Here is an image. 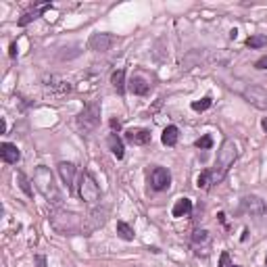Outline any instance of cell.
I'll return each instance as SVG.
<instances>
[{"mask_svg":"<svg viewBox=\"0 0 267 267\" xmlns=\"http://www.w3.org/2000/svg\"><path fill=\"white\" fill-rule=\"evenodd\" d=\"M50 225L55 227V232H59L63 236L88 232L86 217L78 215V213H73V211H65V209H55L50 213Z\"/></svg>","mask_w":267,"mask_h":267,"instance_id":"cell-1","label":"cell"},{"mask_svg":"<svg viewBox=\"0 0 267 267\" xmlns=\"http://www.w3.org/2000/svg\"><path fill=\"white\" fill-rule=\"evenodd\" d=\"M126 140L134 146H144L152 140V136H150V130L146 128H132L126 132Z\"/></svg>","mask_w":267,"mask_h":267,"instance_id":"cell-12","label":"cell"},{"mask_svg":"<svg viewBox=\"0 0 267 267\" xmlns=\"http://www.w3.org/2000/svg\"><path fill=\"white\" fill-rule=\"evenodd\" d=\"M244 44H246L248 48H265V46H267V35H263V33L248 35Z\"/></svg>","mask_w":267,"mask_h":267,"instance_id":"cell-23","label":"cell"},{"mask_svg":"<svg viewBox=\"0 0 267 267\" xmlns=\"http://www.w3.org/2000/svg\"><path fill=\"white\" fill-rule=\"evenodd\" d=\"M242 98L248 104H253L255 109H259V111H265L267 109V90H265L263 86L248 84L244 90H242Z\"/></svg>","mask_w":267,"mask_h":267,"instance_id":"cell-7","label":"cell"},{"mask_svg":"<svg viewBox=\"0 0 267 267\" xmlns=\"http://www.w3.org/2000/svg\"><path fill=\"white\" fill-rule=\"evenodd\" d=\"M192 213V201L190 199H177L175 201V205H173V209H171V215L173 217H188Z\"/></svg>","mask_w":267,"mask_h":267,"instance_id":"cell-18","label":"cell"},{"mask_svg":"<svg viewBox=\"0 0 267 267\" xmlns=\"http://www.w3.org/2000/svg\"><path fill=\"white\" fill-rule=\"evenodd\" d=\"M42 88H44L46 94L55 96V98H63V96H67L71 90H73L71 82H67V80L59 78V75H46L44 82H42Z\"/></svg>","mask_w":267,"mask_h":267,"instance_id":"cell-6","label":"cell"},{"mask_svg":"<svg viewBox=\"0 0 267 267\" xmlns=\"http://www.w3.org/2000/svg\"><path fill=\"white\" fill-rule=\"evenodd\" d=\"M128 90H130L132 94H136V96H146V94L150 92V82L144 80L140 73H136V75H132V80L128 82Z\"/></svg>","mask_w":267,"mask_h":267,"instance_id":"cell-14","label":"cell"},{"mask_svg":"<svg viewBox=\"0 0 267 267\" xmlns=\"http://www.w3.org/2000/svg\"><path fill=\"white\" fill-rule=\"evenodd\" d=\"M0 157H3V161L9 163V165H17L21 159V150L17 148V144H11V142H3L0 144Z\"/></svg>","mask_w":267,"mask_h":267,"instance_id":"cell-15","label":"cell"},{"mask_svg":"<svg viewBox=\"0 0 267 267\" xmlns=\"http://www.w3.org/2000/svg\"><path fill=\"white\" fill-rule=\"evenodd\" d=\"M148 182H150V188L155 192H165L171 186V171L165 167H152L150 175H148Z\"/></svg>","mask_w":267,"mask_h":267,"instance_id":"cell-8","label":"cell"},{"mask_svg":"<svg viewBox=\"0 0 267 267\" xmlns=\"http://www.w3.org/2000/svg\"><path fill=\"white\" fill-rule=\"evenodd\" d=\"M50 9H52V5H50V3H44V5H35L33 9L25 11V13L19 17V21H17V25H19V27H25V25H29L33 19H38V17H40L42 13H46V11H50Z\"/></svg>","mask_w":267,"mask_h":267,"instance_id":"cell-13","label":"cell"},{"mask_svg":"<svg viewBox=\"0 0 267 267\" xmlns=\"http://www.w3.org/2000/svg\"><path fill=\"white\" fill-rule=\"evenodd\" d=\"M80 199L86 203V205H96L100 201V186L96 184L94 175L90 171H84L82 177H80Z\"/></svg>","mask_w":267,"mask_h":267,"instance_id":"cell-5","label":"cell"},{"mask_svg":"<svg viewBox=\"0 0 267 267\" xmlns=\"http://www.w3.org/2000/svg\"><path fill=\"white\" fill-rule=\"evenodd\" d=\"M17 182H19V188L25 192V197L27 199H31L33 197V190H31V182H29V177L19 169V171H17Z\"/></svg>","mask_w":267,"mask_h":267,"instance_id":"cell-22","label":"cell"},{"mask_svg":"<svg viewBox=\"0 0 267 267\" xmlns=\"http://www.w3.org/2000/svg\"><path fill=\"white\" fill-rule=\"evenodd\" d=\"M261 128L267 132V117H263V119H261Z\"/></svg>","mask_w":267,"mask_h":267,"instance_id":"cell-33","label":"cell"},{"mask_svg":"<svg viewBox=\"0 0 267 267\" xmlns=\"http://www.w3.org/2000/svg\"><path fill=\"white\" fill-rule=\"evenodd\" d=\"M33 184L35 188H38V192L42 194V197L55 207H61L63 205V194L55 182V175H52V171L46 167V165H38L33 171Z\"/></svg>","mask_w":267,"mask_h":267,"instance_id":"cell-3","label":"cell"},{"mask_svg":"<svg viewBox=\"0 0 267 267\" xmlns=\"http://www.w3.org/2000/svg\"><path fill=\"white\" fill-rule=\"evenodd\" d=\"M111 84H113V88L117 90L119 96H126V90H128V84H126V69H117V71H113Z\"/></svg>","mask_w":267,"mask_h":267,"instance_id":"cell-19","label":"cell"},{"mask_svg":"<svg viewBox=\"0 0 267 267\" xmlns=\"http://www.w3.org/2000/svg\"><path fill=\"white\" fill-rule=\"evenodd\" d=\"M117 236H119L121 240H126V242H132V240L136 238L134 227H132L130 223H126V221H117Z\"/></svg>","mask_w":267,"mask_h":267,"instance_id":"cell-21","label":"cell"},{"mask_svg":"<svg viewBox=\"0 0 267 267\" xmlns=\"http://www.w3.org/2000/svg\"><path fill=\"white\" fill-rule=\"evenodd\" d=\"M240 211L248 213V215H253V217H265L267 215V205L255 197V194H248V197H244L240 201Z\"/></svg>","mask_w":267,"mask_h":267,"instance_id":"cell-9","label":"cell"},{"mask_svg":"<svg viewBox=\"0 0 267 267\" xmlns=\"http://www.w3.org/2000/svg\"><path fill=\"white\" fill-rule=\"evenodd\" d=\"M9 55H11V59H17V42H11V48H9Z\"/></svg>","mask_w":267,"mask_h":267,"instance_id":"cell-30","label":"cell"},{"mask_svg":"<svg viewBox=\"0 0 267 267\" xmlns=\"http://www.w3.org/2000/svg\"><path fill=\"white\" fill-rule=\"evenodd\" d=\"M238 159V146L236 142L232 138H225L221 142V146L217 150V159H215V167L211 169V177H213V184H221L225 180V175L230 171V167H232L236 163Z\"/></svg>","mask_w":267,"mask_h":267,"instance_id":"cell-2","label":"cell"},{"mask_svg":"<svg viewBox=\"0 0 267 267\" xmlns=\"http://www.w3.org/2000/svg\"><path fill=\"white\" fill-rule=\"evenodd\" d=\"M78 130L82 134H92L98 126H100V102L98 100H90L84 111L78 115Z\"/></svg>","mask_w":267,"mask_h":267,"instance_id":"cell-4","label":"cell"},{"mask_svg":"<svg viewBox=\"0 0 267 267\" xmlns=\"http://www.w3.org/2000/svg\"><path fill=\"white\" fill-rule=\"evenodd\" d=\"M111 128L119 132V130H121V121H119V119H111Z\"/></svg>","mask_w":267,"mask_h":267,"instance_id":"cell-31","label":"cell"},{"mask_svg":"<svg viewBox=\"0 0 267 267\" xmlns=\"http://www.w3.org/2000/svg\"><path fill=\"white\" fill-rule=\"evenodd\" d=\"M35 265H38V267H46V257L35 255Z\"/></svg>","mask_w":267,"mask_h":267,"instance_id":"cell-29","label":"cell"},{"mask_svg":"<svg viewBox=\"0 0 267 267\" xmlns=\"http://www.w3.org/2000/svg\"><path fill=\"white\" fill-rule=\"evenodd\" d=\"M211 244V232L209 230H197L192 234V246L197 248V255H199V248H203V255H207V248Z\"/></svg>","mask_w":267,"mask_h":267,"instance_id":"cell-16","label":"cell"},{"mask_svg":"<svg viewBox=\"0 0 267 267\" xmlns=\"http://www.w3.org/2000/svg\"><path fill=\"white\" fill-rule=\"evenodd\" d=\"M57 169H59V175H61L63 184L67 186V192H69V194H75L73 182H75V171H78V167H75L73 163H69V161H61Z\"/></svg>","mask_w":267,"mask_h":267,"instance_id":"cell-11","label":"cell"},{"mask_svg":"<svg viewBox=\"0 0 267 267\" xmlns=\"http://www.w3.org/2000/svg\"><path fill=\"white\" fill-rule=\"evenodd\" d=\"M265 265H267V257H265Z\"/></svg>","mask_w":267,"mask_h":267,"instance_id":"cell-34","label":"cell"},{"mask_svg":"<svg viewBox=\"0 0 267 267\" xmlns=\"http://www.w3.org/2000/svg\"><path fill=\"white\" fill-rule=\"evenodd\" d=\"M177 140H180V130H177V126H167L161 134V142L165 146H175Z\"/></svg>","mask_w":267,"mask_h":267,"instance_id":"cell-20","label":"cell"},{"mask_svg":"<svg viewBox=\"0 0 267 267\" xmlns=\"http://www.w3.org/2000/svg\"><path fill=\"white\" fill-rule=\"evenodd\" d=\"M0 134H7V121L3 119V123H0Z\"/></svg>","mask_w":267,"mask_h":267,"instance_id":"cell-32","label":"cell"},{"mask_svg":"<svg viewBox=\"0 0 267 267\" xmlns=\"http://www.w3.org/2000/svg\"><path fill=\"white\" fill-rule=\"evenodd\" d=\"M211 104H213L211 96H203L201 100H194V102L190 104V109H192V111H197V113H203V111L211 109Z\"/></svg>","mask_w":267,"mask_h":267,"instance_id":"cell-25","label":"cell"},{"mask_svg":"<svg viewBox=\"0 0 267 267\" xmlns=\"http://www.w3.org/2000/svg\"><path fill=\"white\" fill-rule=\"evenodd\" d=\"M106 144H109L111 152H113L117 159H123V157H126V146H123V140L119 138L117 132L109 134V138H106Z\"/></svg>","mask_w":267,"mask_h":267,"instance_id":"cell-17","label":"cell"},{"mask_svg":"<svg viewBox=\"0 0 267 267\" xmlns=\"http://www.w3.org/2000/svg\"><path fill=\"white\" fill-rule=\"evenodd\" d=\"M255 69H259V71H267V55H263L261 59L255 61Z\"/></svg>","mask_w":267,"mask_h":267,"instance_id":"cell-28","label":"cell"},{"mask_svg":"<svg viewBox=\"0 0 267 267\" xmlns=\"http://www.w3.org/2000/svg\"><path fill=\"white\" fill-rule=\"evenodd\" d=\"M197 186L201 190H209L213 186V177H211V169H203L201 175L197 177Z\"/></svg>","mask_w":267,"mask_h":267,"instance_id":"cell-24","label":"cell"},{"mask_svg":"<svg viewBox=\"0 0 267 267\" xmlns=\"http://www.w3.org/2000/svg\"><path fill=\"white\" fill-rule=\"evenodd\" d=\"M217 267H240V265H234L232 263V259H230V253L227 251H221V255H219V265Z\"/></svg>","mask_w":267,"mask_h":267,"instance_id":"cell-27","label":"cell"},{"mask_svg":"<svg viewBox=\"0 0 267 267\" xmlns=\"http://www.w3.org/2000/svg\"><path fill=\"white\" fill-rule=\"evenodd\" d=\"M194 146H197V148H201V150H209V148L213 146V138H211V134H205V136H201L197 142H194Z\"/></svg>","mask_w":267,"mask_h":267,"instance_id":"cell-26","label":"cell"},{"mask_svg":"<svg viewBox=\"0 0 267 267\" xmlns=\"http://www.w3.org/2000/svg\"><path fill=\"white\" fill-rule=\"evenodd\" d=\"M115 35L113 33H104V31H100V33H92L90 35V40H88V46H90V50H94V52H106V50H111V46L115 44Z\"/></svg>","mask_w":267,"mask_h":267,"instance_id":"cell-10","label":"cell"}]
</instances>
